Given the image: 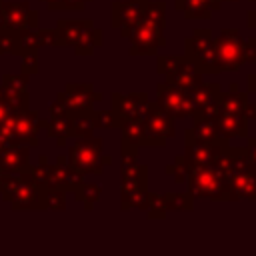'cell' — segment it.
Listing matches in <instances>:
<instances>
[{"instance_id": "6da1fadb", "label": "cell", "mask_w": 256, "mask_h": 256, "mask_svg": "<svg viewBox=\"0 0 256 256\" xmlns=\"http://www.w3.org/2000/svg\"><path fill=\"white\" fill-rule=\"evenodd\" d=\"M222 168L232 190V202H256V164L250 160L246 146H226Z\"/></svg>"}, {"instance_id": "7a4b0ae2", "label": "cell", "mask_w": 256, "mask_h": 256, "mask_svg": "<svg viewBox=\"0 0 256 256\" xmlns=\"http://www.w3.org/2000/svg\"><path fill=\"white\" fill-rule=\"evenodd\" d=\"M184 182L188 186V192L194 196V200L232 202V190L224 174L222 162L188 166V174Z\"/></svg>"}, {"instance_id": "3957f363", "label": "cell", "mask_w": 256, "mask_h": 256, "mask_svg": "<svg viewBox=\"0 0 256 256\" xmlns=\"http://www.w3.org/2000/svg\"><path fill=\"white\" fill-rule=\"evenodd\" d=\"M148 206V166L134 156H120V210H146Z\"/></svg>"}, {"instance_id": "277c9868", "label": "cell", "mask_w": 256, "mask_h": 256, "mask_svg": "<svg viewBox=\"0 0 256 256\" xmlns=\"http://www.w3.org/2000/svg\"><path fill=\"white\" fill-rule=\"evenodd\" d=\"M0 194L12 210H46L44 188H40L30 178L28 170L8 174L4 186L0 188Z\"/></svg>"}, {"instance_id": "5b68a950", "label": "cell", "mask_w": 256, "mask_h": 256, "mask_svg": "<svg viewBox=\"0 0 256 256\" xmlns=\"http://www.w3.org/2000/svg\"><path fill=\"white\" fill-rule=\"evenodd\" d=\"M46 120L40 118L38 112H34L30 106L24 110H14L2 124H0V134L14 144H26V146H36L38 144V134L44 128Z\"/></svg>"}, {"instance_id": "8992f818", "label": "cell", "mask_w": 256, "mask_h": 256, "mask_svg": "<svg viewBox=\"0 0 256 256\" xmlns=\"http://www.w3.org/2000/svg\"><path fill=\"white\" fill-rule=\"evenodd\" d=\"M142 124V146H160L164 148L170 138L176 136L174 118L168 116L156 100H148L146 108L140 114Z\"/></svg>"}, {"instance_id": "52a82bcc", "label": "cell", "mask_w": 256, "mask_h": 256, "mask_svg": "<svg viewBox=\"0 0 256 256\" xmlns=\"http://www.w3.org/2000/svg\"><path fill=\"white\" fill-rule=\"evenodd\" d=\"M184 54L190 58L194 68L200 74H220L216 64V50H214V36L210 28H196L190 36L184 38Z\"/></svg>"}, {"instance_id": "ba28073f", "label": "cell", "mask_w": 256, "mask_h": 256, "mask_svg": "<svg viewBox=\"0 0 256 256\" xmlns=\"http://www.w3.org/2000/svg\"><path fill=\"white\" fill-rule=\"evenodd\" d=\"M102 150H104V140L90 136V138H74V144H70L66 160L68 166L78 170L80 174H102L104 164H102Z\"/></svg>"}, {"instance_id": "9c48e42d", "label": "cell", "mask_w": 256, "mask_h": 256, "mask_svg": "<svg viewBox=\"0 0 256 256\" xmlns=\"http://www.w3.org/2000/svg\"><path fill=\"white\" fill-rule=\"evenodd\" d=\"M244 38L236 28H222L218 36H214V50H216V64L220 74L222 72H236L244 66L242 56Z\"/></svg>"}, {"instance_id": "30bf717a", "label": "cell", "mask_w": 256, "mask_h": 256, "mask_svg": "<svg viewBox=\"0 0 256 256\" xmlns=\"http://www.w3.org/2000/svg\"><path fill=\"white\" fill-rule=\"evenodd\" d=\"M128 40H130V48H128L130 56H154L158 54V48L166 46L164 28L156 26L144 16L132 26Z\"/></svg>"}, {"instance_id": "8fae6325", "label": "cell", "mask_w": 256, "mask_h": 256, "mask_svg": "<svg viewBox=\"0 0 256 256\" xmlns=\"http://www.w3.org/2000/svg\"><path fill=\"white\" fill-rule=\"evenodd\" d=\"M56 98L64 104L68 116H74L94 110V104L102 102L104 96L94 90L92 82H68L64 90L56 94Z\"/></svg>"}, {"instance_id": "7c38bea8", "label": "cell", "mask_w": 256, "mask_h": 256, "mask_svg": "<svg viewBox=\"0 0 256 256\" xmlns=\"http://www.w3.org/2000/svg\"><path fill=\"white\" fill-rule=\"evenodd\" d=\"M156 104L174 120L190 118L194 112V104L190 100V92L178 88L166 80L156 84Z\"/></svg>"}, {"instance_id": "4fadbf2b", "label": "cell", "mask_w": 256, "mask_h": 256, "mask_svg": "<svg viewBox=\"0 0 256 256\" xmlns=\"http://www.w3.org/2000/svg\"><path fill=\"white\" fill-rule=\"evenodd\" d=\"M0 12L6 30L16 32L22 28H38V12L28 0H0Z\"/></svg>"}, {"instance_id": "5bb4252c", "label": "cell", "mask_w": 256, "mask_h": 256, "mask_svg": "<svg viewBox=\"0 0 256 256\" xmlns=\"http://www.w3.org/2000/svg\"><path fill=\"white\" fill-rule=\"evenodd\" d=\"M146 0H114L110 4V26L128 38L132 26L142 18Z\"/></svg>"}, {"instance_id": "9a60e30c", "label": "cell", "mask_w": 256, "mask_h": 256, "mask_svg": "<svg viewBox=\"0 0 256 256\" xmlns=\"http://www.w3.org/2000/svg\"><path fill=\"white\" fill-rule=\"evenodd\" d=\"M230 142H200L184 134V158L188 166L194 164H218Z\"/></svg>"}, {"instance_id": "2e32d148", "label": "cell", "mask_w": 256, "mask_h": 256, "mask_svg": "<svg viewBox=\"0 0 256 256\" xmlns=\"http://www.w3.org/2000/svg\"><path fill=\"white\" fill-rule=\"evenodd\" d=\"M148 94L146 92H130V94H112V110L118 114L120 122L130 120V118H140L142 110L148 104Z\"/></svg>"}, {"instance_id": "e0dca14e", "label": "cell", "mask_w": 256, "mask_h": 256, "mask_svg": "<svg viewBox=\"0 0 256 256\" xmlns=\"http://www.w3.org/2000/svg\"><path fill=\"white\" fill-rule=\"evenodd\" d=\"M0 168L8 174L12 172H26L30 168V146L8 142L0 150Z\"/></svg>"}, {"instance_id": "ac0fdd59", "label": "cell", "mask_w": 256, "mask_h": 256, "mask_svg": "<svg viewBox=\"0 0 256 256\" xmlns=\"http://www.w3.org/2000/svg\"><path fill=\"white\" fill-rule=\"evenodd\" d=\"M120 156H134L142 148V124L140 118H130L120 124Z\"/></svg>"}, {"instance_id": "d6986e66", "label": "cell", "mask_w": 256, "mask_h": 256, "mask_svg": "<svg viewBox=\"0 0 256 256\" xmlns=\"http://www.w3.org/2000/svg\"><path fill=\"white\" fill-rule=\"evenodd\" d=\"M214 124L218 134L224 140H236V138H246L248 136V120L242 114H224V112H216L214 116Z\"/></svg>"}, {"instance_id": "ffe728a7", "label": "cell", "mask_w": 256, "mask_h": 256, "mask_svg": "<svg viewBox=\"0 0 256 256\" xmlns=\"http://www.w3.org/2000/svg\"><path fill=\"white\" fill-rule=\"evenodd\" d=\"M94 22L90 18H60L56 22V34H58V46H74L80 34L92 26Z\"/></svg>"}, {"instance_id": "44dd1931", "label": "cell", "mask_w": 256, "mask_h": 256, "mask_svg": "<svg viewBox=\"0 0 256 256\" xmlns=\"http://www.w3.org/2000/svg\"><path fill=\"white\" fill-rule=\"evenodd\" d=\"M248 102H250L248 92H242L236 82H230L228 90L220 92L216 108H218V112H224V114H242Z\"/></svg>"}, {"instance_id": "7402d4cb", "label": "cell", "mask_w": 256, "mask_h": 256, "mask_svg": "<svg viewBox=\"0 0 256 256\" xmlns=\"http://www.w3.org/2000/svg\"><path fill=\"white\" fill-rule=\"evenodd\" d=\"M192 128H186L184 134H188L190 138L194 140H200V142H228L224 140L218 130H216V124H214V118L210 116H200V114H192Z\"/></svg>"}, {"instance_id": "603a6c76", "label": "cell", "mask_w": 256, "mask_h": 256, "mask_svg": "<svg viewBox=\"0 0 256 256\" xmlns=\"http://www.w3.org/2000/svg\"><path fill=\"white\" fill-rule=\"evenodd\" d=\"M156 56V72L162 74L164 78L188 72V70H196L194 64L190 62V58L184 56H174V54H154Z\"/></svg>"}, {"instance_id": "cb8c5ba5", "label": "cell", "mask_w": 256, "mask_h": 256, "mask_svg": "<svg viewBox=\"0 0 256 256\" xmlns=\"http://www.w3.org/2000/svg\"><path fill=\"white\" fill-rule=\"evenodd\" d=\"M44 130L52 140H56V146L64 148L72 138V118L68 114L50 116V120H46L44 124Z\"/></svg>"}, {"instance_id": "d4e9b609", "label": "cell", "mask_w": 256, "mask_h": 256, "mask_svg": "<svg viewBox=\"0 0 256 256\" xmlns=\"http://www.w3.org/2000/svg\"><path fill=\"white\" fill-rule=\"evenodd\" d=\"M222 92V86L218 82H200L196 88L190 90V100L194 104V110L198 108H208V106H216L218 96Z\"/></svg>"}, {"instance_id": "484cf974", "label": "cell", "mask_w": 256, "mask_h": 256, "mask_svg": "<svg viewBox=\"0 0 256 256\" xmlns=\"http://www.w3.org/2000/svg\"><path fill=\"white\" fill-rule=\"evenodd\" d=\"M102 44H104V34H102L100 28H96V26L92 24V26H88V28L80 34V38L76 40V44H74L72 48H74V54H76V56H92L94 50L100 48Z\"/></svg>"}, {"instance_id": "4316f807", "label": "cell", "mask_w": 256, "mask_h": 256, "mask_svg": "<svg viewBox=\"0 0 256 256\" xmlns=\"http://www.w3.org/2000/svg\"><path fill=\"white\" fill-rule=\"evenodd\" d=\"M174 8L180 10L186 20H210L214 14L208 0H174Z\"/></svg>"}, {"instance_id": "83f0119b", "label": "cell", "mask_w": 256, "mask_h": 256, "mask_svg": "<svg viewBox=\"0 0 256 256\" xmlns=\"http://www.w3.org/2000/svg\"><path fill=\"white\" fill-rule=\"evenodd\" d=\"M100 196H102V188L98 184H94V182H82L74 190V200L80 202L86 212H90L96 206V202L100 200Z\"/></svg>"}, {"instance_id": "f1b7e54d", "label": "cell", "mask_w": 256, "mask_h": 256, "mask_svg": "<svg viewBox=\"0 0 256 256\" xmlns=\"http://www.w3.org/2000/svg\"><path fill=\"white\" fill-rule=\"evenodd\" d=\"M38 28H22L14 32L16 38V56L28 54V52H38L40 44H38Z\"/></svg>"}, {"instance_id": "f546056e", "label": "cell", "mask_w": 256, "mask_h": 256, "mask_svg": "<svg viewBox=\"0 0 256 256\" xmlns=\"http://www.w3.org/2000/svg\"><path fill=\"white\" fill-rule=\"evenodd\" d=\"M72 118V138H90L94 136L96 122H94V110L74 114Z\"/></svg>"}, {"instance_id": "4dcf8cb0", "label": "cell", "mask_w": 256, "mask_h": 256, "mask_svg": "<svg viewBox=\"0 0 256 256\" xmlns=\"http://www.w3.org/2000/svg\"><path fill=\"white\" fill-rule=\"evenodd\" d=\"M142 16L154 22L160 28H166V2L164 0H146Z\"/></svg>"}, {"instance_id": "1f68e13d", "label": "cell", "mask_w": 256, "mask_h": 256, "mask_svg": "<svg viewBox=\"0 0 256 256\" xmlns=\"http://www.w3.org/2000/svg\"><path fill=\"white\" fill-rule=\"evenodd\" d=\"M168 214V206H166V196L164 194H156V192H148V206H146V216L150 220H164Z\"/></svg>"}, {"instance_id": "d6a6232c", "label": "cell", "mask_w": 256, "mask_h": 256, "mask_svg": "<svg viewBox=\"0 0 256 256\" xmlns=\"http://www.w3.org/2000/svg\"><path fill=\"white\" fill-rule=\"evenodd\" d=\"M166 82L178 86V88H184V90H192L196 88L200 82H204V74H200L198 70H188V72H182V74H176V76H170L166 78Z\"/></svg>"}, {"instance_id": "836d02e7", "label": "cell", "mask_w": 256, "mask_h": 256, "mask_svg": "<svg viewBox=\"0 0 256 256\" xmlns=\"http://www.w3.org/2000/svg\"><path fill=\"white\" fill-rule=\"evenodd\" d=\"M166 196V206L170 210H194V196L186 192H168Z\"/></svg>"}, {"instance_id": "e575fe53", "label": "cell", "mask_w": 256, "mask_h": 256, "mask_svg": "<svg viewBox=\"0 0 256 256\" xmlns=\"http://www.w3.org/2000/svg\"><path fill=\"white\" fill-rule=\"evenodd\" d=\"M46 6H48V10H52V12H80V10H84L86 8V4L88 2H92V0H42Z\"/></svg>"}, {"instance_id": "d590c367", "label": "cell", "mask_w": 256, "mask_h": 256, "mask_svg": "<svg viewBox=\"0 0 256 256\" xmlns=\"http://www.w3.org/2000/svg\"><path fill=\"white\" fill-rule=\"evenodd\" d=\"M164 172H166L168 176H172L176 184L184 182V180H186V174H188V162H186L184 154H178V156H174V160H172L170 164H166Z\"/></svg>"}, {"instance_id": "8d00e7d4", "label": "cell", "mask_w": 256, "mask_h": 256, "mask_svg": "<svg viewBox=\"0 0 256 256\" xmlns=\"http://www.w3.org/2000/svg\"><path fill=\"white\" fill-rule=\"evenodd\" d=\"M94 122H96V128H102V130H114V128H120V118L118 114L110 108V110H94Z\"/></svg>"}, {"instance_id": "74e56055", "label": "cell", "mask_w": 256, "mask_h": 256, "mask_svg": "<svg viewBox=\"0 0 256 256\" xmlns=\"http://www.w3.org/2000/svg\"><path fill=\"white\" fill-rule=\"evenodd\" d=\"M66 190L62 188H46L44 198H46V210H66Z\"/></svg>"}, {"instance_id": "f35d334b", "label": "cell", "mask_w": 256, "mask_h": 256, "mask_svg": "<svg viewBox=\"0 0 256 256\" xmlns=\"http://www.w3.org/2000/svg\"><path fill=\"white\" fill-rule=\"evenodd\" d=\"M28 82H30V76L24 74V72L2 76V86H6L12 92H28Z\"/></svg>"}, {"instance_id": "ab89813d", "label": "cell", "mask_w": 256, "mask_h": 256, "mask_svg": "<svg viewBox=\"0 0 256 256\" xmlns=\"http://www.w3.org/2000/svg\"><path fill=\"white\" fill-rule=\"evenodd\" d=\"M22 64H20V70L28 76H34L40 72V62H38V52H28V54H22Z\"/></svg>"}, {"instance_id": "60d3db41", "label": "cell", "mask_w": 256, "mask_h": 256, "mask_svg": "<svg viewBox=\"0 0 256 256\" xmlns=\"http://www.w3.org/2000/svg\"><path fill=\"white\" fill-rule=\"evenodd\" d=\"M4 54L16 56V38H14L12 30L0 32V56H4Z\"/></svg>"}, {"instance_id": "b9f144b4", "label": "cell", "mask_w": 256, "mask_h": 256, "mask_svg": "<svg viewBox=\"0 0 256 256\" xmlns=\"http://www.w3.org/2000/svg\"><path fill=\"white\" fill-rule=\"evenodd\" d=\"M38 44L40 48H46V46H58V34H56V28H38Z\"/></svg>"}, {"instance_id": "7bdbcfd3", "label": "cell", "mask_w": 256, "mask_h": 256, "mask_svg": "<svg viewBox=\"0 0 256 256\" xmlns=\"http://www.w3.org/2000/svg\"><path fill=\"white\" fill-rule=\"evenodd\" d=\"M242 56H244V64H254L256 62V36L244 38Z\"/></svg>"}, {"instance_id": "ee69618b", "label": "cell", "mask_w": 256, "mask_h": 256, "mask_svg": "<svg viewBox=\"0 0 256 256\" xmlns=\"http://www.w3.org/2000/svg\"><path fill=\"white\" fill-rule=\"evenodd\" d=\"M246 152L250 156V160L256 164V136H246Z\"/></svg>"}, {"instance_id": "f6af8a7d", "label": "cell", "mask_w": 256, "mask_h": 256, "mask_svg": "<svg viewBox=\"0 0 256 256\" xmlns=\"http://www.w3.org/2000/svg\"><path fill=\"white\" fill-rule=\"evenodd\" d=\"M242 116L246 118V120H256V102L254 104H246V108H244V112H242Z\"/></svg>"}, {"instance_id": "bcb514c9", "label": "cell", "mask_w": 256, "mask_h": 256, "mask_svg": "<svg viewBox=\"0 0 256 256\" xmlns=\"http://www.w3.org/2000/svg\"><path fill=\"white\" fill-rule=\"evenodd\" d=\"M246 86H248V94L256 96V72H250L246 76Z\"/></svg>"}, {"instance_id": "7dc6e473", "label": "cell", "mask_w": 256, "mask_h": 256, "mask_svg": "<svg viewBox=\"0 0 256 256\" xmlns=\"http://www.w3.org/2000/svg\"><path fill=\"white\" fill-rule=\"evenodd\" d=\"M246 26H248V30L256 32V10H248L246 12Z\"/></svg>"}, {"instance_id": "c3c4849f", "label": "cell", "mask_w": 256, "mask_h": 256, "mask_svg": "<svg viewBox=\"0 0 256 256\" xmlns=\"http://www.w3.org/2000/svg\"><path fill=\"white\" fill-rule=\"evenodd\" d=\"M12 112H14V110H12V108H10L8 104L0 102V124H2V122H4V120H6V118H8L10 114H12Z\"/></svg>"}, {"instance_id": "681fc988", "label": "cell", "mask_w": 256, "mask_h": 256, "mask_svg": "<svg viewBox=\"0 0 256 256\" xmlns=\"http://www.w3.org/2000/svg\"><path fill=\"white\" fill-rule=\"evenodd\" d=\"M222 2H224V0H208V4H210V8H212V12H218V10L222 8Z\"/></svg>"}, {"instance_id": "f907efd6", "label": "cell", "mask_w": 256, "mask_h": 256, "mask_svg": "<svg viewBox=\"0 0 256 256\" xmlns=\"http://www.w3.org/2000/svg\"><path fill=\"white\" fill-rule=\"evenodd\" d=\"M102 164H104V166H110V164H112V156L102 152Z\"/></svg>"}, {"instance_id": "816d5d0a", "label": "cell", "mask_w": 256, "mask_h": 256, "mask_svg": "<svg viewBox=\"0 0 256 256\" xmlns=\"http://www.w3.org/2000/svg\"><path fill=\"white\" fill-rule=\"evenodd\" d=\"M6 178H8V172H6V170H2V168H0V188H2V186H4V182H6Z\"/></svg>"}, {"instance_id": "f5cc1de1", "label": "cell", "mask_w": 256, "mask_h": 256, "mask_svg": "<svg viewBox=\"0 0 256 256\" xmlns=\"http://www.w3.org/2000/svg\"><path fill=\"white\" fill-rule=\"evenodd\" d=\"M6 28H4V18H2V12H0V32H4Z\"/></svg>"}, {"instance_id": "db71d44e", "label": "cell", "mask_w": 256, "mask_h": 256, "mask_svg": "<svg viewBox=\"0 0 256 256\" xmlns=\"http://www.w3.org/2000/svg\"><path fill=\"white\" fill-rule=\"evenodd\" d=\"M246 2H256V0H246Z\"/></svg>"}]
</instances>
